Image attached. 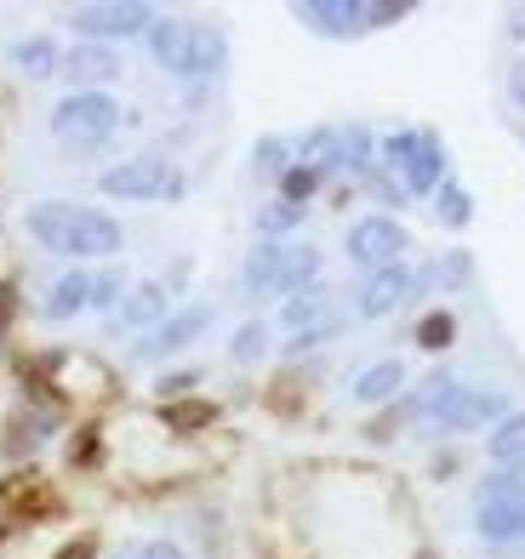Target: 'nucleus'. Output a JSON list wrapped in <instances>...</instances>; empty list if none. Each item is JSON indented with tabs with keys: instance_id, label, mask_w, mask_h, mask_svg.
Instances as JSON below:
<instances>
[{
	"instance_id": "1",
	"label": "nucleus",
	"mask_w": 525,
	"mask_h": 559,
	"mask_svg": "<svg viewBox=\"0 0 525 559\" xmlns=\"http://www.w3.org/2000/svg\"><path fill=\"white\" fill-rule=\"evenodd\" d=\"M120 126V109L109 92H74L52 109V138L58 143H74V148H97L109 143V132Z\"/></svg>"
},
{
	"instance_id": "2",
	"label": "nucleus",
	"mask_w": 525,
	"mask_h": 559,
	"mask_svg": "<svg viewBox=\"0 0 525 559\" xmlns=\"http://www.w3.org/2000/svg\"><path fill=\"white\" fill-rule=\"evenodd\" d=\"M97 189L109 200H178L183 194V177L171 171V160L160 155H138V160H120L97 177Z\"/></svg>"
},
{
	"instance_id": "3",
	"label": "nucleus",
	"mask_w": 525,
	"mask_h": 559,
	"mask_svg": "<svg viewBox=\"0 0 525 559\" xmlns=\"http://www.w3.org/2000/svg\"><path fill=\"white\" fill-rule=\"evenodd\" d=\"M148 23H155V12H148L143 0H97V7H74L69 12V29L97 40V46L127 40V35H148Z\"/></svg>"
},
{
	"instance_id": "4",
	"label": "nucleus",
	"mask_w": 525,
	"mask_h": 559,
	"mask_svg": "<svg viewBox=\"0 0 525 559\" xmlns=\"http://www.w3.org/2000/svg\"><path fill=\"white\" fill-rule=\"evenodd\" d=\"M411 240H406V228H399L394 217H360L355 228H348V240H343V251L355 258L366 274H378V269H394L399 263V251H406Z\"/></svg>"
},
{
	"instance_id": "5",
	"label": "nucleus",
	"mask_w": 525,
	"mask_h": 559,
	"mask_svg": "<svg viewBox=\"0 0 525 559\" xmlns=\"http://www.w3.org/2000/svg\"><path fill=\"white\" fill-rule=\"evenodd\" d=\"M503 417L509 412H503V394H497V389H463L457 383L429 423L445 428V435H468V428H486V423H503Z\"/></svg>"
},
{
	"instance_id": "6",
	"label": "nucleus",
	"mask_w": 525,
	"mask_h": 559,
	"mask_svg": "<svg viewBox=\"0 0 525 559\" xmlns=\"http://www.w3.org/2000/svg\"><path fill=\"white\" fill-rule=\"evenodd\" d=\"M120 223L109 212H92V206H74L69 217V258H115L120 251Z\"/></svg>"
},
{
	"instance_id": "7",
	"label": "nucleus",
	"mask_w": 525,
	"mask_h": 559,
	"mask_svg": "<svg viewBox=\"0 0 525 559\" xmlns=\"http://www.w3.org/2000/svg\"><path fill=\"white\" fill-rule=\"evenodd\" d=\"M212 325V309H183V314H166L155 332H143V343H138V360H166V354H178V348H189L200 332Z\"/></svg>"
},
{
	"instance_id": "8",
	"label": "nucleus",
	"mask_w": 525,
	"mask_h": 559,
	"mask_svg": "<svg viewBox=\"0 0 525 559\" xmlns=\"http://www.w3.org/2000/svg\"><path fill=\"white\" fill-rule=\"evenodd\" d=\"M297 17L309 23L314 35H332V40H348L366 29V0H303Z\"/></svg>"
},
{
	"instance_id": "9",
	"label": "nucleus",
	"mask_w": 525,
	"mask_h": 559,
	"mask_svg": "<svg viewBox=\"0 0 525 559\" xmlns=\"http://www.w3.org/2000/svg\"><path fill=\"white\" fill-rule=\"evenodd\" d=\"M63 81H74L81 92H97V86H109L115 74H120V58L109 52V46H97V40H81V46H69L63 52Z\"/></svg>"
},
{
	"instance_id": "10",
	"label": "nucleus",
	"mask_w": 525,
	"mask_h": 559,
	"mask_svg": "<svg viewBox=\"0 0 525 559\" xmlns=\"http://www.w3.org/2000/svg\"><path fill=\"white\" fill-rule=\"evenodd\" d=\"M406 297H411V274L399 269V263H394V269H378V274H366V280H360V314H366V320H383V314H394Z\"/></svg>"
},
{
	"instance_id": "11",
	"label": "nucleus",
	"mask_w": 525,
	"mask_h": 559,
	"mask_svg": "<svg viewBox=\"0 0 525 559\" xmlns=\"http://www.w3.org/2000/svg\"><path fill=\"white\" fill-rule=\"evenodd\" d=\"M474 531H480L486 543H497V548H503V543H525V491L474 508Z\"/></svg>"
},
{
	"instance_id": "12",
	"label": "nucleus",
	"mask_w": 525,
	"mask_h": 559,
	"mask_svg": "<svg viewBox=\"0 0 525 559\" xmlns=\"http://www.w3.org/2000/svg\"><path fill=\"white\" fill-rule=\"evenodd\" d=\"M440 183H445V148H440L434 132H422V148L411 155V166L399 171V189L406 194H440Z\"/></svg>"
},
{
	"instance_id": "13",
	"label": "nucleus",
	"mask_w": 525,
	"mask_h": 559,
	"mask_svg": "<svg viewBox=\"0 0 525 559\" xmlns=\"http://www.w3.org/2000/svg\"><path fill=\"white\" fill-rule=\"evenodd\" d=\"M223 58H229V40H223V29H212V23H194L189 58H183V81H212V74L223 69Z\"/></svg>"
},
{
	"instance_id": "14",
	"label": "nucleus",
	"mask_w": 525,
	"mask_h": 559,
	"mask_svg": "<svg viewBox=\"0 0 525 559\" xmlns=\"http://www.w3.org/2000/svg\"><path fill=\"white\" fill-rule=\"evenodd\" d=\"M189 35H194V23H183V17H155V23H148V52L160 58V69L183 74V58H189Z\"/></svg>"
},
{
	"instance_id": "15",
	"label": "nucleus",
	"mask_w": 525,
	"mask_h": 559,
	"mask_svg": "<svg viewBox=\"0 0 525 559\" xmlns=\"http://www.w3.org/2000/svg\"><path fill=\"white\" fill-rule=\"evenodd\" d=\"M281 258H286V240H258V251H252V258H246V269H240L246 292L281 297Z\"/></svg>"
},
{
	"instance_id": "16",
	"label": "nucleus",
	"mask_w": 525,
	"mask_h": 559,
	"mask_svg": "<svg viewBox=\"0 0 525 559\" xmlns=\"http://www.w3.org/2000/svg\"><path fill=\"white\" fill-rule=\"evenodd\" d=\"M120 320L138 325V332H155V325L166 320V286L160 280H138V286L127 292V302H120Z\"/></svg>"
},
{
	"instance_id": "17",
	"label": "nucleus",
	"mask_w": 525,
	"mask_h": 559,
	"mask_svg": "<svg viewBox=\"0 0 525 559\" xmlns=\"http://www.w3.org/2000/svg\"><path fill=\"white\" fill-rule=\"evenodd\" d=\"M320 320H332V302H326V286H309V292H291L281 302V325L297 337V332H309V325Z\"/></svg>"
},
{
	"instance_id": "18",
	"label": "nucleus",
	"mask_w": 525,
	"mask_h": 559,
	"mask_svg": "<svg viewBox=\"0 0 525 559\" xmlns=\"http://www.w3.org/2000/svg\"><path fill=\"white\" fill-rule=\"evenodd\" d=\"M291 160L297 166H309V171H337V126H314V132H303L291 143Z\"/></svg>"
},
{
	"instance_id": "19",
	"label": "nucleus",
	"mask_w": 525,
	"mask_h": 559,
	"mask_svg": "<svg viewBox=\"0 0 525 559\" xmlns=\"http://www.w3.org/2000/svg\"><path fill=\"white\" fill-rule=\"evenodd\" d=\"M92 302V274H63L52 292H46V302H40V314L46 320H74Z\"/></svg>"
},
{
	"instance_id": "20",
	"label": "nucleus",
	"mask_w": 525,
	"mask_h": 559,
	"mask_svg": "<svg viewBox=\"0 0 525 559\" xmlns=\"http://www.w3.org/2000/svg\"><path fill=\"white\" fill-rule=\"evenodd\" d=\"M399 383H406V366H399V360H378V366H366L355 377V400L360 405H383V400L399 394Z\"/></svg>"
},
{
	"instance_id": "21",
	"label": "nucleus",
	"mask_w": 525,
	"mask_h": 559,
	"mask_svg": "<svg viewBox=\"0 0 525 559\" xmlns=\"http://www.w3.org/2000/svg\"><path fill=\"white\" fill-rule=\"evenodd\" d=\"M12 63L29 74V81H46V74H58V69H63V52H58V40L29 35V40H17V46H12Z\"/></svg>"
},
{
	"instance_id": "22",
	"label": "nucleus",
	"mask_w": 525,
	"mask_h": 559,
	"mask_svg": "<svg viewBox=\"0 0 525 559\" xmlns=\"http://www.w3.org/2000/svg\"><path fill=\"white\" fill-rule=\"evenodd\" d=\"M314 280H320V246H286V258H281V297L309 292Z\"/></svg>"
},
{
	"instance_id": "23",
	"label": "nucleus",
	"mask_w": 525,
	"mask_h": 559,
	"mask_svg": "<svg viewBox=\"0 0 525 559\" xmlns=\"http://www.w3.org/2000/svg\"><path fill=\"white\" fill-rule=\"evenodd\" d=\"M486 451H491V463L497 468H509V463H525V412H509L503 423L486 435Z\"/></svg>"
},
{
	"instance_id": "24",
	"label": "nucleus",
	"mask_w": 525,
	"mask_h": 559,
	"mask_svg": "<svg viewBox=\"0 0 525 559\" xmlns=\"http://www.w3.org/2000/svg\"><path fill=\"white\" fill-rule=\"evenodd\" d=\"M371 155H378V143H371V132L360 120H348V126H337V166L343 171H371Z\"/></svg>"
},
{
	"instance_id": "25",
	"label": "nucleus",
	"mask_w": 525,
	"mask_h": 559,
	"mask_svg": "<svg viewBox=\"0 0 525 559\" xmlns=\"http://www.w3.org/2000/svg\"><path fill=\"white\" fill-rule=\"evenodd\" d=\"M252 171L263 177V183H269V177L281 183V177L291 171V143H286V138H258V148H252Z\"/></svg>"
},
{
	"instance_id": "26",
	"label": "nucleus",
	"mask_w": 525,
	"mask_h": 559,
	"mask_svg": "<svg viewBox=\"0 0 525 559\" xmlns=\"http://www.w3.org/2000/svg\"><path fill=\"white\" fill-rule=\"evenodd\" d=\"M309 217V206H291V200H269V206L258 212V235L263 240H281V235H291L297 223Z\"/></svg>"
},
{
	"instance_id": "27",
	"label": "nucleus",
	"mask_w": 525,
	"mask_h": 559,
	"mask_svg": "<svg viewBox=\"0 0 525 559\" xmlns=\"http://www.w3.org/2000/svg\"><path fill=\"white\" fill-rule=\"evenodd\" d=\"M440 206H434V217L445 223V228H468L474 223V200H468V189H457V183H440Z\"/></svg>"
},
{
	"instance_id": "28",
	"label": "nucleus",
	"mask_w": 525,
	"mask_h": 559,
	"mask_svg": "<svg viewBox=\"0 0 525 559\" xmlns=\"http://www.w3.org/2000/svg\"><path fill=\"white\" fill-rule=\"evenodd\" d=\"M514 491H525V463L497 468L491 479H480V491H474V497H480V508H486V502H503V497H514Z\"/></svg>"
},
{
	"instance_id": "29",
	"label": "nucleus",
	"mask_w": 525,
	"mask_h": 559,
	"mask_svg": "<svg viewBox=\"0 0 525 559\" xmlns=\"http://www.w3.org/2000/svg\"><path fill=\"white\" fill-rule=\"evenodd\" d=\"M263 348H269V325H240L235 332V343H229V360L235 366H252V360H263Z\"/></svg>"
},
{
	"instance_id": "30",
	"label": "nucleus",
	"mask_w": 525,
	"mask_h": 559,
	"mask_svg": "<svg viewBox=\"0 0 525 559\" xmlns=\"http://www.w3.org/2000/svg\"><path fill=\"white\" fill-rule=\"evenodd\" d=\"M452 337H457V320H452V314L434 309V314L417 320V343H422V348H452Z\"/></svg>"
},
{
	"instance_id": "31",
	"label": "nucleus",
	"mask_w": 525,
	"mask_h": 559,
	"mask_svg": "<svg viewBox=\"0 0 525 559\" xmlns=\"http://www.w3.org/2000/svg\"><path fill=\"white\" fill-rule=\"evenodd\" d=\"M320 183H326L320 171H309V166H297V160H291V171L281 177V200H291V206H303V200H309Z\"/></svg>"
},
{
	"instance_id": "32",
	"label": "nucleus",
	"mask_w": 525,
	"mask_h": 559,
	"mask_svg": "<svg viewBox=\"0 0 525 559\" xmlns=\"http://www.w3.org/2000/svg\"><path fill=\"white\" fill-rule=\"evenodd\" d=\"M417 148H422V132H389V138H383V166H389V171H406Z\"/></svg>"
},
{
	"instance_id": "33",
	"label": "nucleus",
	"mask_w": 525,
	"mask_h": 559,
	"mask_svg": "<svg viewBox=\"0 0 525 559\" xmlns=\"http://www.w3.org/2000/svg\"><path fill=\"white\" fill-rule=\"evenodd\" d=\"M120 292H127V274L120 269H104V274H92V302L86 309H115Z\"/></svg>"
},
{
	"instance_id": "34",
	"label": "nucleus",
	"mask_w": 525,
	"mask_h": 559,
	"mask_svg": "<svg viewBox=\"0 0 525 559\" xmlns=\"http://www.w3.org/2000/svg\"><path fill=\"white\" fill-rule=\"evenodd\" d=\"M411 12V0H371L366 7V29H389V23H399Z\"/></svg>"
},
{
	"instance_id": "35",
	"label": "nucleus",
	"mask_w": 525,
	"mask_h": 559,
	"mask_svg": "<svg viewBox=\"0 0 525 559\" xmlns=\"http://www.w3.org/2000/svg\"><path fill=\"white\" fill-rule=\"evenodd\" d=\"M326 337H337V314H332V320H320V325H309V332H297V337L286 343V354H309V348H320Z\"/></svg>"
},
{
	"instance_id": "36",
	"label": "nucleus",
	"mask_w": 525,
	"mask_h": 559,
	"mask_svg": "<svg viewBox=\"0 0 525 559\" xmlns=\"http://www.w3.org/2000/svg\"><path fill=\"white\" fill-rule=\"evenodd\" d=\"M166 423L171 428H200V423H212V405H171Z\"/></svg>"
},
{
	"instance_id": "37",
	"label": "nucleus",
	"mask_w": 525,
	"mask_h": 559,
	"mask_svg": "<svg viewBox=\"0 0 525 559\" xmlns=\"http://www.w3.org/2000/svg\"><path fill=\"white\" fill-rule=\"evenodd\" d=\"M200 383V371H171V377H160V383H155V394L160 400H178V394H189Z\"/></svg>"
},
{
	"instance_id": "38",
	"label": "nucleus",
	"mask_w": 525,
	"mask_h": 559,
	"mask_svg": "<svg viewBox=\"0 0 525 559\" xmlns=\"http://www.w3.org/2000/svg\"><path fill=\"white\" fill-rule=\"evenodd\" d=\"M366 177H371V189L383 194V206H399V194H406V189H399V183H394L389 171H366Z\"/></svg>"
},
{
	"instance_id": "39",
	"label": "nucleus",
	"mask_w": 525,
	"mask_h": 559,
	"mask_svg": "<svg viewBox=\"0 0 525 559\" xmlns=\"http://www.w3.org/2000/svg\"><path fill=\"white\" fill-rule=\"evenodd\" d=\"M138 559H183V548H178V543H143Z\"/></svg>"
},
{
	"instance_id": "40",
	"label": "nucleus",
	"mask_w": 525,
	"mask_h": 559,
	"mask_svg": "<svg viewBox=\"0 0 525 559\" xmlns=\"http://www.w3.org/2000/svg\"><path fill=\"white\" fill-rule=\"evenodd\" d=\"M92 554H97V543H92V537H74V543H69L58 559H92Z\"/></svg>"
},
{
	"instance_id": "41",
	"label": "nucleus",
	"mask_w": 525,
	"mask_h": 559,
	"mask_svg": "<svg viewBox=\"0 0 525 559\" xmlns=\"http://www.w3.org/2000/svg\"><path fill=\"white\" fill-rule=\"evenodd\" d=\"M509 92H514V104H520V115H525V63L514 69V81H509Z\"/></svg>"
},
{
	"instance_id": "42",
	"label": "nucleus",
	"mask_w": 525,
	"mask_h": 559,
	"mask_svg": "<svg viewBox=\"0 0 525 559\" xmlns=\"http://www.w3.org/2000/svg\"><path fill=\"white\" fill-rule=\"evenodd\" d=\"M509 35H514V40H525V7H514V12H509Z\"/></svg>"
}]
</instances>
